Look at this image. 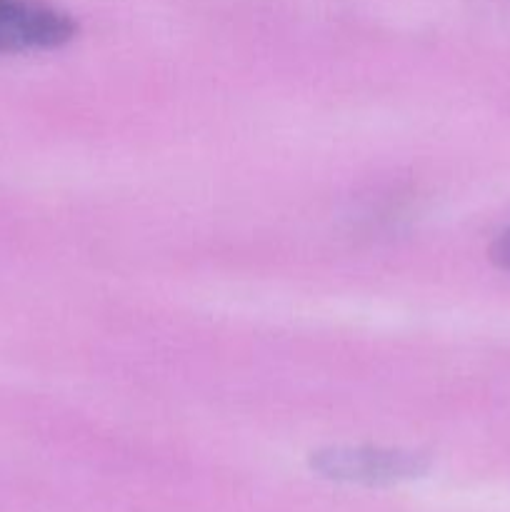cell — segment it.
Here are the masks:
<instances>
[{
	"instance_id": "1",
	"label": "cell",
	"mask_w": 510,
	"mask_h": 512,
	"mask_svg": "<svg viewBox=\"0 0 510 512\" xmlns=\"http://www.w3.org/2000/svg\"><path fill=\"white\" fill-rule=\"evenodd\" d=\"M315 473L350 485H398L423 478L428 460L420 453L373 445H340L318 450L310 458Z\"/></svg>"
},
{
	"instance_id": "2",
	"label": "cell",
	"mask_w": 510,
	"mask_h": 512,
	"mask_svg": "<svg viewBox=\"0 0 510 512\" xmlns=\"http://www.w3.org/2000/svg\"><path fill=\"white\" fill-rule=\"evenodd\" d=\"M78 38V20L48 0H0V55L58 50Z\"/></svg>"
},
{
	"instance_id": "3",
	"label": "cell",
	"mask_w": 510,
	"mask_h": 512,
	"mask_svg": "<svg viewBox=\"0 0 510 512\" xmlns=\"http://www.w3.org/2000/svg\"><path fill=\"white\" fill-rule=\"evenodd\" d=\"M490 258H493L500 268L510 270V228L498 235V240H495L493 248H490Z\"/></svg>"
}]
</instances>
